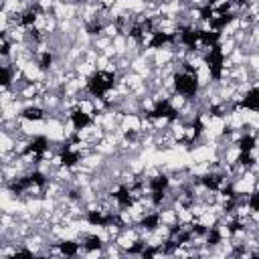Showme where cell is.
I'll return each instance as SVG.
<instances>
[{
	"label": "cell",
	"mask_w": 259,
	"mask_h": 259,
	"mask_svg": "<svg viewBox=\"0 0 259 259\" xmlns=\"http://www.w3.org/2000/svg\"><path fill=\"white\" fill-rule=\"evenodd\" d=\"M77 111H79L83 117H87V119H91V117L97 113V109H95V105H93V99H91V97H79Z\"/></svg>",
	"instance_id": "cell-5"
},
{
	"label": "cell",
	"mask_w": 259,
	"mask_h": 259,
	"mask_svg": "<svg viewBox=\"0 0 259 259\" xmlns=\"http://www.w3.org/2000/svg\"><path fill=\"white\" fill-rule=\"evenodd\" d=\"M237 47H239V45H237V41L231 37V39H227L225 43H221V45L217 47V53H219V57H229Z\"/></svg>",
	"instance_id": "cell-7"
},
{
	"label": "cell",
	"mask_w": 259,
	"mask_h": 259,
	"mask_svg": "<svg viewBox=\"0 0 259 259\" xmlns=\"http://www.w3.org/2000/svg\"><path fill=\"white\" fill-rule=\"evenodd\" d=\"M111 45H113V49L117 51V57H121V55H125V51H127V37H125V35H117Z\"/></svg>",
	"instance_id": "cell-8"
},
{
	"label": "cell",
	"mask_w": 259,
	"mask_h": 259,
	"mask_svg": "<svg viewBox=\"0 0 259 259\" xmlns=\"http://www.w3.org/2000/svg\"><path fill=\"white\" fill-rule=\"evenodd\" d=\"M255 192H259V178H257V182H255Z\"/></svg>",
	"instance_id": "cell-10"
},
{
	"label": "cell",
	"mask_w": 259,
	"mask_h": 259,
	"mask_svg": "<svg viewBox=\"0 0 259 259\" xmlns=\"http://www.w3.org/2000/svg\"><path fill=\"white\" fill-rule=\"evenodd\" d=\"M195 225L201 227V229H205V231H211V229H215V227L219 225V215L207 211V213H203L201 217L195 219Z\"/></svg>",
	"instance_id": "cell-3"
},
{
	"label": "cell",
	"mask_w": 259,
	"mask_h": 259,
	"mask_svg": "<svg viewBox=\"0 0 259 259\" xmlns=\"http://www.w3.org/2000/svg\"><path fill=\"white\" fill-rule=\"evenodd\" d=\"M188 99H190V95H186L184 91H178V89H176V91L172 93V97H170L166 103H168L170 111H172V113H176V111H180V109L188 103Z\"/></svg>",
	"instance_id": "cell-4"
},
{
	"label": "cell",
	"mask_w": 259,
	"mask_h": 259,
	"mask_svg": "<svg viewBox=\"0 0 259 259\" xmlns=\"http://www.w3.org/2000/svg\"><path fill=\"white\" fill-rule=\"evenodd\" d=\"M229 61L233 63V67H239V65H245V63H247V55L243 53L241 47H237V49L229 55Z\"/></svg>",
	"instance_id": "cell-9"
},
{
	"label": "cell",
	"mask_w": 259,
	"mask_h": 259,
	"mask_svg": "<svg viewBox=\"0 0 259 259\" xmlns=\"http://www.w3.org/2000/svg\"><path fill=\"white\" fill-rule=\"evenodd\" d=\"M0 138H3V142H0V154H9V152H15L17 148V138L7 134V132H0Z\"/></svg>",
	"instance_id": "cell-6"
},
{
	"label": "cell",
	"mask_w": 259,
	"mask_h": 259,
	"mask_svg": "<svg viewBox=\"0 0 259 259\" xmlns=\"http://www.w3.org/2000/svg\"><path fill=\"white\" fill-rule=\"evenodd\" d=\"M207 130L213 134V136H217V138H221V136H225V132H227V121H225V117L221 115V113H213V117H211V121H209V125H207Z\"/></svg>",
	"instance_id": "cell-2"
},
{
	"label": "cell",
	"mask_w": 259,
	"mask_h": 259,
	"mask_svg": "<svg viewBox=\"0 0 259 259\" xmlns=\"http://www.w3.org/2000/svg\"><path fill=\"white\" fill-rule=\"evenodd\" d=\"M119 127L123 130L125 134L130 132H142V115L140 113H123Z\"/></svg>",
	"instance_id": "cell-1"
}]
</instances>
